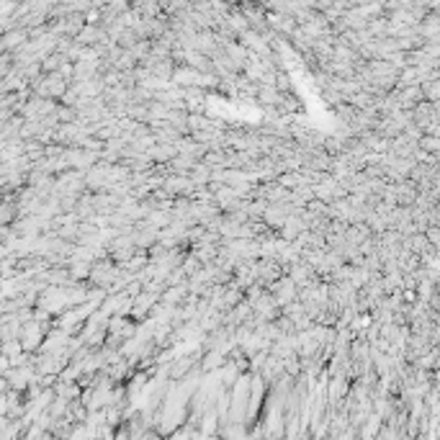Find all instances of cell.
Segmentation results:
<instances>
[{"instance_id": "cell-1", "label": "cell", "mask_w": 440, "mask_h": 440, "mask_svg": "<svg viewBox=\"0 0 440 440\" xmlns=\"http://www.w3.org/2000/svg\"><path fill=\"white\" fill-rule=\"evenodd\" d=\"M417 147H420V150H430V152H435V150H437V139H435V137H420Z\"/></svg>"}]
</instances>
